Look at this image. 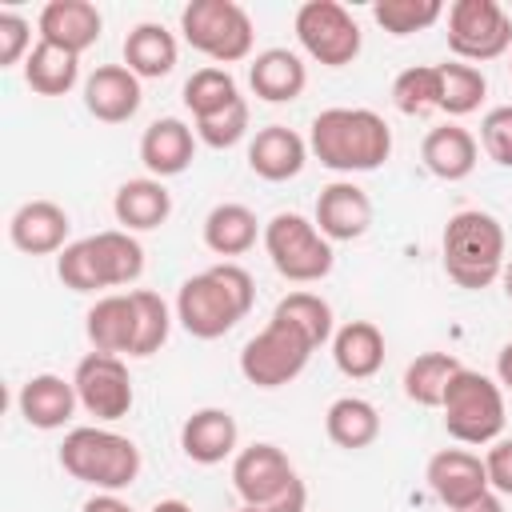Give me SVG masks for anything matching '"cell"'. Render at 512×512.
I'll return each mask as SVG.
<instances>
[{
    "mask_svg": "<svg viewBox=\"0 0 512 512\" xmlns=\"http://www.w3.org/2000/svg\"><path fill=\"white\" fill-rule=\"evenodd\" d=\"M28 52H32V24L20 12L4 8L0 12V68L28 60Z\"/></svg>",
    "mask_w": 512,
    "mask_h": 512,
    "instance_id": "b9f144b4",
    "label": "cell"
},
{
    "mask_svg": "<svg viewBox=\"0 0 512 512\" xmlns=\"http://www.w3.org/2000/svg\"><path fill=\"white\" fill-rule=\"evenodd\" d=\"M80 512H136V508L128 500H120V492H96V496L84 500Z\"/></svg>",
    "mask_w": 512,
    "mask_h": 512,
    "instance_id": "f6af8a7d",
    "label": "cell"
},
{
    "mask_svg": "<svg viewBox=\"0 0 512 512\" xmlns=\"http://www.w3.org/2000/svg\"><path fill=\"white\" fill-rule=\"evenodd\" d=\"M252 300H256V284H252L248 268L224 260V264H212L180 284L176 320L196 340H220L252 312Z\"/></svg>",
    "mask_w": 512,
    "mask_h": 512,
    "instance_id": "6da1fadb",
    "label": "cell"
},
{
    "mask_svg": "<svg viewBox=\"0 0 512 512\" xmlns=\"http://www.w3.org/2000/svg\"><path fill=\"white\" fill-rule=\"evenodd\" d=\"M440 252H444L448 280H456L468 292H480L504 272V228L492 212L464 208L448 216Z\"/></svg>",
    "mask_w": 512,
    "mask_h": 512,
    "instance_id": "3957f363",
    "label": "cell"
},
{
    "mask_svg": "<svg viewBox=\"0 0 512 512\" xmlns=\"http://www.w3.org/2000/svg\"><path fill=\"white\" fill-rule=\"evenodd\" d=\"M76 80H80V56L48 40H40L24 60V84L36 96H64L76 88Z\"/></svg>",
    "mask_w": 512,
    "mask_h": 512,
    "instance_id": "4dcf8cb0",
    "label": "cell"
},
{
    "mask_svg": "<svg viewBox=\"0 0 512 512\" xmlns=\"http://www.w3.org/2000/svg\"><path fill=\"white\" fill-rule=\"evenodd\" d=\"M248 84H252V92H256L260 100H268V104H288V100H296V96L304 92L308 68H304V60H300L296 52H288V48H264V52L248 64Z\"/></svg>",
    "mask_w": 512,
    "mask_h": 512,
    "instance_id": "d4e9b609",
    "label": "cell"
},
{
    "mask_svg": "<svg viewBox=\"0 0 512 512\" xmlns=\"http://www.w3.org/2000/svg\"><path fill=\"white\" fill-rule=\"evenodd\" d=\"M392 104L404 116H428L440 112V68L436 64H412L392 80Z\"/></svg>",
    "mask_w": 512,
    "mask_h": 512,
    "instance_id": "e575fe53",
    "label": "cell"
},
{
    "mask_svg": "<svg viewBox=\"0 0 512 512\" xmlns=\"http://www.w3.org/2000/svg\"><path fill=\"white\" fill-rule=\"evenodd\" d=\"M500 284H504V296L512 300V260H504V272H500Z\"/></svg>",
    "mask_w": 512,
    "mask_h": 512,
    "instance_id": "681fc988",
    "label": "cell"
},
{
    "mask_svg": "<svg viewBox=\"0 0 512 512\" xmlns=\"http://www.w3.org/2000/svg\"><path fill=\"white\" fill-rule=\"evenodd\" d=\"M68 212L52 200H28L12 212L8 220V240L24 252V256H60L68 248Z\"/></svg>",
    "mask_w": 512,
    "mask_h": 512,
    "instance_id": "5bb4252c",
    "label": "cell"
},
{
    "mask_svg": "<svg viewBox=\"0 0 512 512\" xmlns=\"http://www.w3.org/2000/svg\"><path fill=\"white\" fill-rule=\"evenodd\" d=\"M304 508H308V488H304V480H300V476H296V480H292L276 500H268V504H264V512H304Z\"/></svg>",
    "mask_w": 512,
    "mask_h": 512,
    "instance_id": "ee69618b",
    "label": "cell"
},
{
    "mask_svg": "<svg viewBox=\"0 0 512 512\" xmlns=\"http://www.w3.org/2000/svg\"><path fill=\"white\" fill-rule=\"evenodd\" d=\"M272 316H280V320H288V324H296L316 348L320 344H328L332 340V304L328 300H320L316 292H288L280 304H276V312Z\"/></svg>",
    "mask_w": 512,
    "mask_h": 512,
    "instance_id": "d590c367",
    "label": "cell"
},
{
    "mask_svg": "<svg viewBox=\"0 0 512 512\" xmlns=\"http://www.w3.org/2000/svg\"><path fill=\"white\" fill-rule=\"evenodd\" d=\"M232 100H240V88H236V80H232L228 68L208 64V68H196V72L184 80V104H188V112H192L196 120L224 112Z\"/></svg>",
    "mask_w": 512,
    "mask_h": 512,
    "instance_id": "d6a6232c",
    "label": "cell"
},
{
    "mask_svg": "<svg viewBox=\"0 0 512 512\" xmlns=\"http://www.w3.org/2000/svg\"><path fill=\"white\" fill-rule=\"evenodd\" d=\"M440 68V112L448 116H468L480 108V100L488 96V76L476 64H436Z\"/></svg>",
    "mask_w": 512,
    "mask_h": 512,
    "instance_id": "836d02e7",
    "label": "cell"
},
{
    "mask_svg": "<svg viewBox=\"0 0 512 512\" xmlns=\"http://www.w3.org/2000/svg\"><path fill=\"white\" fill-rule=\"evenodd\" d=\"M292 480H296L292 460L276 444H268V440L240 448L236 460H232V488L252 508H264L268 500H276Z\"/></svg>",
    "mask_w": 512,
    "mask_h": 512,
    "instance_id": "7c38bea8",
    "label": "cell"
},
{
    "mask_svg": "<svg viewBox=\"0 0 512 512\" xmlns=\"http://www.w3.org/2000/svg\"><path fill=\"white\" fill-rule=\"evenodd\" d=\"M236 512H264V508H252V504H244V508H236Z\"/></svg>",
    "mask_w": 512,
    "mask_h": 512,
    "instance_id": "f907efd6",
    "label": "cell"
},
{
    "mask_svg": "<svg viewBox=\"0 0 512 512\" xmlns=\"http://www.w3.org/2000/svg\"><path fill=\"white\" fill-rule=\"evenodd\" d=\"M56 276H60L64 288H72V292H96V288H100V276H96V260H92L88 236H84V240H72V244L56 256Z\"/></svg>",
    "mask_w": 512,
    "mask_h": 512,
    "instance_id": "ab89813d",
    "label": "cell"
},
{
    "mask_svg": "<svg viewBox=\"0 0 512 512\" xmlns=\"http://www.w3.org/2000/svg\"><path fill=\"white\" fill-rule=\"evenodd\" d=\"M132 304H136V344H132L128 356H152V352L164 348V340H168V332H172V312H168V304H164L156 292H148V288H136V292H132Z\"/></svg>",
    "mask_w": 512,
    "mask_h": 512,
    "instance_id": "74e56055",
    "label": "cell"
},
{
    "mask_svg": "<svg viewBox=\"0 0 512 512\" xmlns=\"http://www.w3.org/2000/svg\"><path fill=\"white\" fill-rule=\"evenodd\" d=\"M260 240H264V252L272 260V268L292 284H316L336 264L332 240L316 228V220H308L300 212H276L264 224Z\"/></svg>",
    "mask_w": 512,
    "mask_h": 512,
    "instance_id": "5b68a950",
    "label": "cell"
},
{
    "mask_svg": "<svg viewBox=\"0 0 512 512\" xmlns=\"http://www.w3.org/2000/svg\"><path fill=\"white\" fill-rule=\"evenodd\" d=\"M480 144L488 160H496L500 168H512V104H500L480 120Z\"/></svg>",
    "mask_w": 512,
    "mask_h": 512,
    "instance_id": "60d3db41",
    "label": "cell"
},
{
    "mask_svg": "<svg viewBox=\"0 0 512 512\" xmlns=\"http://www.w3.org/2000/svg\"><path fill=\"white\" fill-rule=\"evenodd\" d=\"M308 152L332 172H376L392 156V128L372 108H324L312 116Z\"/></svg>",
    "mask_w": 512,
    "mask_h": 512,
    "instance_id": "7a4b0ae2",
    "label": "cell"
},
{
    "mask_svg": "<svg viewBox=\"0 0 512 512\" xmlns=\"http://www.w3.org/2000/svg\"><path fill=\"white\" fill-rule=\"evenodd\" d=\"M312 352H316V344H312L296 324L272 316V320L240 348V372H244V380L256 384V388H284V384H292V380L308 368Z\"/></svg>",
    "mask_w": 512,
    "mask_h": 512,
    "instance_id": "52a82bcc",
    "label": "cell"
},
{
    "mask_svg": "<svg viewBox=\"0 0 512 512\" xmlns=\"http://www.w3.org/2000/svg\"><path fill=\"white\" fill-rule=\"evenodd\" d=\"M80 408L96 420H120L132 412V376L128 364L112 352H88L72 372Z\"/></svg>",
    "mask_w": 512,
    "mask_h": 512,
    "instance_id": "8fae6325",
    "label": "cell"
},
{
    "mask_svg": "<svg viewBox=\"0 0 512 512\" xmlns=\"http://www.w3.org/2000/svg\"><path fill=\"white\" fill-rule=\"evenodd\" d=\"M448 48L460 60L484 64L512 48V16L500 0H456L448 8Z\"/></svg>",
    "mask_w": 512,
    "mask_h": 512,
    "instance_id": "30bf717a",
    "label": "cell"
},
{
    "mask_svg": "<svg viewBox=\"0 0 512 512\" xmlns=\"http://www.w3.org/2000/svg\"><path fill=\"white\" fill-rule=\"evenodd\" d=\"M316 228L328 240H360L372 228V200L352 180H332L316 196Z\"/></svg>",
    "mask_w": 512,
    "mask_h": 512,
    "instance_id": "9a60e30c",
    "label": "cell"
},
{
    "mask_svg": "<svg viewBox=\"0 0 512 512\" xmlns=\"http://www.w3.org/2000/svg\"><path fill=\"white\" fill-rule=\"evenodd\" d=\"M140 76H132L124 64H100L84 80V108L104 124H124L140 112Z\"/></svg>",
    "mask_w": 512,
    "mask_h": 512,
    "instance_id": "ac0fdd59",
    "label": "cell"
},
{
    "mask_svg": "<svg viewBox=\"0 0 512 512\" xmlns=\"http://www.w3.org/2000/svg\"><path fill=\"white\" fill-rule=\"evenodd\" d=\"M444 428L460 444H496L504 432V392L492 376L460 368L444 392Z\"/></svg>",
    "mask_w": 512,
    "mask_h": 512,
    "instance_id": "8992f818",
    "label": "cell"
},
{
    "mask_svg": "<svg viewBox=\"0 0 512 512\" xmlns=\"http://www.w3.org/2000/svg\"><path fill=\"white\" fill-rule=\"evenodd\" d=\"M372 16H376V24L384 32L412 36V32L432 28L444 16V4L440 0H376L372 4Z\"/></svg>",
    "mask_w": 512,
    "mask_h": 512,
    "instance_id": "8d00e7d4",
    "label": "cell"
},
{
    "mask_svg": "<svg viewBox=\"0 0 512 512\" xmlns=\"http://www.w3.org/2000/svg\"><path fill=\"white\" fill-rule=\"evenodd\" d=\"M236 440H240V428H236V416L228 408H196L184 428H180V448L192 464H224L232 452H236Z\"/></svg>",
    "mask_w": 512,
    "mask_h": 512,
    "instance_id": "ffe728a7",
    "label": "cell"
},
{
    "mask_svg": "<svg viewBox=\"0 0 512 512\" xmlns=\"http://www.w3.org/2000/svg\"><path fill=\"white\" fill-rule=\"evenodd\" d=\"M460 368L464 364L452 352H424L404 368V396L420 408H440L444 392H448V384Z\"/></svg>",
    "mask_w": 512,
    "mask_h": 512,
    "instance_id": "1f68e13d",
    "label": "cell"
},
{
    "mask_svg": "<svg viewBox=\"0 0 512 512\" xmlns=\"http://www.w3.org/2000/svg\"><path fill=\"white\" fill-rule=\"evenodd\" d=\"M432 496L444 504V508H464L472 500H480L492 484H488V468L476 452L468 448H440L432 460H428V472H424Z\"/></svg>",
    "mask_w": 512,
    "mask_h": 512,
    "instance_id": "4fadbf2b",
    "label": "cell"
},
{
    "mask_svg": "<svg viewBox=\"0 0 512 512\" xmlns=\"http://www.w3.org/2000/svg\"><path fill=\"white\" fill-rule=\"evenodd\" d=\"M260 232V220L248 204H216L208 216H204V248L216 252V256H244L252 244H256Z\"/></svg>",
    "mask_w": 512,
    "mask_h": 512,
    "instance_id": "f546056e",
    "label": "cell"
},
{
    "mask_svg": "<svg viewBox=\"0 0 512 512\" xmlns=\"http://www.w3.org/2000/svg\"><path fill=\"white\" fill-rule=\"evenodd\" d=\"M184 40L216 64H236L252 52V16L236 0H192L180 12Z\"/></svg>",
    "mask_w": 512,
    "mask_h": 512,
    "instance_id": "ba28073f",
    "label": "cell"
},
{
    "mask_svg": "<svg viewBox=\"0 0 512 512\" xmlns=\"http://www.w3.org/2000/svg\"><path fill=\"white\" fill-rule=\"evenodd\" d=\"M332 360L348 380H368L384 368V332L372 320H348L332 332Z\"/></svg>",
    "mask_w": 512,
    "mask_h": 512,
    "instance_id": "484cf974",
    "label": "cell"
},
{
    "mask_svg": "<svg viewBox=\"0 0 512 512\" xmlns=\"http://www.w3.org/2000/svg\"><path fill=\"white\" fill-rule=\"evenodd\" d=\"M60 468L96 492H124L140 476V448L112 428H72L60 444Z\"/></svg>",
    "mask_w": 512,
    "mask_h": 512,
    "instance_id": "277c9868",
    "label": "cell"
},
{
    "mask_svg": "<svg viewBox=\"0 0 512 512\" xmlns=\"http://www.w3.org/2000/svg\"><path fill=\"white\" fill-rule=\"evenodd\" d=\"M112 216L124 232H152L172 216V192L156 176L124 180L112 196Z\"/></svg>",
    "mask_w": 512,
    "mask_h": 512,
    "instance_id": "7402d4cb",
    "label": "cell"
},
{
    "mask_svg": "<svg viewBox=\"0 0 512 512\" xmlns=\"http://www.w3.org/2000/svg\"><path fill=\"white\" fill-rule=\"evenodd\" d=\"M80 396H76V384L56 376V372H40V376H28L20 384V396H16V408L24 416V424L40 428V432H56L72 420Z\"/></svg>",
    "mask_w": 512,
    "mask_h": 512,
    "instance_id": "2e32d148",
    "label": "cell"
},
{
    "mask_svg": "<svg viewBox=\"0 0 512 512\" xmlns=\"http://www.w3.org/2000/svg\"><path fill=\"white\" fill-rule=\"evenodd\" d=\"M496 380H500V384L512 392V340H508V344L496 352Z\"/></svg>",
    "mask_w": 512,
    "mask_h": 512,
    "instance_id": "bcb514c9",
    "label": "cell"
},
{
    "mask_svg": "<svg viewBox=\"0 0 512 512\" xmlns=\"http://www.w3.org/2000/svg\"><path fill=\"white\" fill-rule=\"evenodd\" d=\"M484 468H488V484L500 492V496H512V436L508 440H496L484 456Z\"/></svg>",
    "mask_w": 512,
    "mask_h": 512,
    "instance_id": "7bdbcfd3",
    "label": "cell"
},
{
    "mask_svg": "<svg viewBox=\"0 0 512 512\" xmlns=\"http://www.w3.org/2000/svg\"><path fill=\"white\" fill-rule=\"evenodd\" d=\"M508 72H512V56H508Z\"/></svg>",
    "mask_w": 512,
    "mask_h": 512,
    "instance_id": "816d5d0a",
    "label": "cell"
},
{
    "mask_svg": "<svg viewBox=\"0 0 512 512\" xmlns=\"http://www.w3.org/2000/svg\"><path fill=\"white\" fill-rule=\"evenodd\" d=\"M476 156H480V144H476V136H472L468 128H460V124H440V128H432V132L424 136V144H420L424 168H428L432 176L448 180V184L468 180L472 168H476Z\"/></svg>",
    "mask_w": 512,
    "mask_h": 512,
    "instance_id": "603a6c76",
    "label": "cell"
},
{
    "mask_svg": "<svg viewBox=\"0 0 512 512\" xmlns=\"http://www.w3.org/2000/svg\"><path fill=\"white\" fill-rule=\"evenodd\" d=\"M88 248H92V260H96L100 288H120V284L140 280V272H144V248H140V240L132 232L104 228V232L88 236Z\"/></svg>",
    "mask_w": 512,
    "mask_h": 512,
    "instance_id": "4316f807",
    "label": "cell"
},
{
    "mask_svg": "<svg viewBox=\"0 0 512 512\" xmlns=\"http://www.w3.org/2000/svg\"><path fill=\"white\" fill-rule=\"evenodd\" d=\"M84 332L92 340V352H132L136 344V304H132V292H112V296H100L88 316H84Z\"/></svg>",
    "mask_w": 512,
    "mask_h": 512,
    "instance_id": "cb8c5ba5",
    "label": "cell"
},
{
    "mask_svg": "<svg viewBox=\"0 0 512 512\" xmlns=\"http://www.w3.org/2000/svg\"><path fill=\"white\" fill-rule=\"evenodd\" d=\"M292 28L300 48L324 68H344L360 56V24L336 0H304L292 16Z\"/></svg>",
    "mask_w": 512,
    "mask_h": 512,
    "instance_id": "9c48e42d",
    "label": "cell"
},
{
    "mask_svg": "<svg viewBox=\"0 0 512 512\" xmlns=\"http://www.w3.org/2000/svg\"><path fill=\"white\" fill-rule=\"evenodd\" d=\"M196 136H200L208 148H232V144H240V140L248 136V100L240 96V100H232L224 112L196 120Z\"/></svg>",
    "mask_w": 512,
    "mask_h": 512,
    "instance_id": "f35d334b",
    "label": "cell"
},
{
    "mask_svg": "<svg viewBox=\"0 0 512 512\" xmlns=\"http://www.w3.org/2000/svg\"><path fill=\"white\" fill-rule=\"evenodd\" d=\"M456 512H504V504H500V496L484 492L480 500H472V504H464V508H456Z\"/></svg>",
    "mask_w": 512,
    "mask_h": 512,
    "instance_id": "7dc6e473",
    "label": "cell"
},
{
    "mask_svg": "<svg viewBox=\"0 0 512 512\" xmlns=\"http://www.w3.org/2000/svg\"><path fill=\"white\" fill-rule=\"evenodd\" d=\"M324 432H328V440L336 448L360 452V448L376 444V436H380V412L364 396H340L324 412Z\"/></svg>",
    "mask_w": 512,
    "mask_h": 512,
    "instance_id": "f1b7e54d",
    "label": "cell"
},
{
    "mask_svg": "<svg viewBox=\"0 0 512 512\" xmlns=\"http://www.w3.org/2000/svg\"><path fill=\"white\" fill-rule=\"evenodd\" d=\"M304 160H308V144L300 132L284 128V124H268L252 136L248 144V168L268 180V184H280V180H292L304 172Z\"/></svg>",
    "mask_w": 512,
    "mask_h": 512,
    "instance_id": "44dd1931",
    "label": "cell"
},
{
    "mask_svg": "<svg viewBox=\"0 0 512 512\" xmlns=\"http://www.w3.org/2000/svg\"><path fill=\"white\" fill-rule=\"evenodd\" d=\"M176 56H180L176 36H172L164 24L144 20V24H136V28L124 36V68H128L132 76H140V80H160V76H168V72L176 68Z\"/></svg>",
    "mask_w": 512,
    "mask_h": 512,
    "instance_id": "83f0119b",
    "label": "cell"
},
{
    "mask_svg": "<svg viewBox=\"0 0 512 512\" xmlns=\"http://www.w3.org/2000/svg\"><path fill=\"white\" fill-rule=\"evenodd\" d=\"M152 512H192V504H184V500H176V496H172V500H156V504H152Z\"/></svg>",
    "mask_w": 512,
    "mask_h": 512,
    "instance_id": "c3c4849f",
    "label": "cell"
},
{
    "mask_svg": "<svg viewBox=\"0 0 512 512\" xmlns=\"http://www.w3.org/2000/svg\"><path fill=\"white\" fill-rule=\"evenodd\" d=\"M36 28H40V40L80 56L84 48H92L100 40L104 16L88 0H48L40 8V16H36Z\"/></svg>",
    "mask_w": 512,
    "mask_h": 512,
    "instance_id": "e0dca14e",
    "label": "cell"
},
{
    "mask_svg": "<svg viewBox=\"0 0 512 512\" xmlns=\"http://www.w3.org/2000/svg\"><path fill=\"white\" fill-rule=\"evenodd\" d=\"M192 156H196V132L180 116H160L140 136V164L156 180L180 176L192 164Z\"/></svg>",
    "mask_w": 512,
    "mask_h": 512,
    "instance_id": "d6986e66",
    "label": "cell"
}]
</instances>
